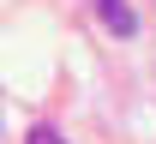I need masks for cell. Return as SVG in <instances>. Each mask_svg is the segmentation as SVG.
<instances>
[{"mask_svg":"<svg viewBox=\"0 0 156 144\" xmlns=\"http://www.w3.org/2000/svg\"><path fill=\"white\" fill-rule=\"evenodd\" d=\"M96 18L108 36H138V12L126 6V0H96Z\"/></svg>","mask_w":156,"mask_h":144,"instance_id":"cell-1","label":"cell"},{"mask_svg":"<svg viewBox=\"0 0 156 144\" xmlns=\"http://www.w3.org/2000/svg\"><path fill=\"white\" fill-rule=\"evenodd\" d=\"M24 144H66V138H60V132H54V126H48V120H42V126H30V138H24Z\"/></svg>","mask_w":156,"mask_h":144,"instance_id":"cell-2","label":"cell"}]
</instances>
